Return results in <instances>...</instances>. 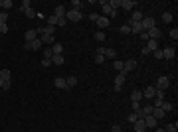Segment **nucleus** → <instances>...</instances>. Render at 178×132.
I'll list each match as a JSON object with an SVG mask.
<instances>
[{"label":"nucleus","mask_w":178,"mask_h":132,"mask_svg":"<svg viewBox=\"0 0 178 132\" xmlns=\"http://www.w3.org/2000/svg\"><path fill=\"white\" fill-rule=\"evenodd\" d=\"M155 26H156V20H155V18H150V16H149V18H143V20H141V28H143V32H149V30H150V28H155Z\"/></svg>","instance_id":"obj_1"},{"label":"nucleus","mask_w":178,"mask_h":132,"mask_svg":"<svg viewBox=\"0 0 178 132\" xmlns=\"http://www.w3.org/2000/svg\"><path fill=\"white\" fill-rule=\"evenodd\" d=\"M66 20H71V22H79L81 20V10H67L66 12Z\"/></svg>","instance_id":"obj_2"},{"label":"nucleus","mask_w":178,"mask_h":132,"mask_svg":"<svg viewBox=\"0 0 178 132\" xmlns=\"http://www.w3.org/2000/svg\"><path fill=\"white\" fill-rule=\"evenodd\" d=\"M168 85H170V79H168V77H160L158 83L155 85V89H158V91H166V89H168Z\"/></svg>","instance_id":"obj_3"},{"label":"nucleus","mask_w":178,"mask_h":132,"mask_svg":"<svg viewBox=\"0 0 178 132\" xmlns=\"http://www.w3.org/2000/svg\"><path fill=\"white\" fill-rule=\"evenodd\" d=\"M135 67H137V61H135V59H127V61H123V71H121V73H125V75H127V73H129V71H133Z\"/></svg>","instance_id":"obj_4"},{"label":"nucleus","mask_w":178,"mask_h":132,"mask_svg":"<svg viewBox=\"0 0 178 132\" xmlns=\"http://www.w3.org/2000/svg\"><path fill=\"white\" fill-rule=\"evenodd\" d=\"M135 6H137L135 0H121V8L127 10V12H133V10H135Z\"/></svg>","instance_id":"obj_5"},{"label":"nucleus","mask_w":178,"mask_h":132,"mask_svg":"<svg viewBox=\"0 0 178 132\" xmlns=\"http://www.w3.org/2000/svg\"><path fill=\"white\" fill-rule=\"evenodd\" d=\"M125 73H119L117 77H115V91H121L123 89V85H125Z\"/></svg>","instance_id":"obj_6"},{"label":"nucleus","mask_w":178,"mask_h":132,"mask_svg":"<svg viewBox=\"0 0 178 132\" xmlns=\"http://www.w3.org/2000/svg\"><path fill=\"white\" fill-rule=\"evenodd\" d=\"M44 47V43H42V40L40 38H36L34 42H30V51H40Z\"/></svg>","instance_id":"obj_7"},{"label":"nucleus","mask_w":178,"mask_h":132,"mask_svg":"<svg viewBox=\"0 0 178 132\" xmlns=\"http://www.w3.org/2000/svg\"><path fill=\"white\" fill-rule=\"evenodd\" d=\"M127 26L131 28V32H133V34H141V32H143L141 22H133V20H129V24H127Z\"/></svg>","instance_id":"obj_8"},{"label":"nucleus","mask_w":178,"mask_h":132,"mask_svg":"<svg viewBox=\"0 0 178 132\" xmlns=\"http://www.w3.org/2000/svg\"><path fill=\"white\" fill-rule=\"evenodd\" d=\"M133 126H135V132H146V124L143 118H139L137 122H133Z\"/></svg>","instance_id":"obj_9"},{"label":"nucleus","mask_w":178,"mask_h":132,"mask_svg":"<svg viewBox=\"0 0 178 132\" xmlns=\"http://www.w3.org/2000/svg\"><path fill=\"white\" fill-rule=\"evenodd\" d=\"M146 34H149V40H156V42L160 40V30L156 28V26H155V28H150Z\"/></svg>","instance_id":"obj_10"},{"label":"nucleus","mask_w":178,"mask_h":132,"mask_svg":"<svg viewBox=\"0 0 178 132\" xmlns=\"http://www.w3.org/2000/svg\"><path fill=\"white\" fill-rule=\"evenodd\" d=\"M155 93H156L155 85H150V87H146V89L143 91V97H145V99H155Z\"/></svg>","instance_id":"obj_11"},{"label":"nucleus","mask_w":178,"mask_h":132,"mask_svg":"<svg viewBox=\"0 0 178 132\" xmlns=\"http://www.w3.org/2000/svg\"><path fill=\"white\" fill-rule=\"evenodd\" d=\"M143 120H145L146 128H156V124H158V120H156L155 116H145V118H143Z\"/></svg>","instance_id":"obj_12"},{"label":"nucleus","mask_w":178,"mask_h":132,"mask_svg":"<svg viewBox=\"0 0 178 132\" xmlns=\"http://www.w3.org/2000/svg\"><path fill=\"white\" fill-rule=\"evenodd\" d=\"M38 36H36V30H26V34H24V40H26V43L34 42Z\"/></svg>","instance_id":"obj_13"},{"label":"nucleus","mask_w":178,"mask_h":132,"mask_svg":"<svg viewBox=\"0 0 178 132\" xmlns=\"http://www.w3.org/2000/svg\"><path fill=\"white\" fill-rule=\"evenodd\" d=\"M150 116H155L156 120H158V118H164V116H166V113H164V110L160 109V107H155V109H152V114H150Z\"/></svg>","instance_id":"obj_14"},{"label":"nucleus","mask_w":178,"mask_h":132,"mask_svg":"<svg viewBox=\"0 0 178 132\" xmlns=\"http://www.w3.org/2000/svg\"><path fill=\"white\" fill-rule=\"evenodd\" d=\"M145 47H146V49H149L150 53H152V51H156V49H158V42H156V40H149Z\"/></svg>","instance_id":"obj_15"},{"label":"nucleus","mask_w":178,"mask_h":132,"mask_svg":"<svg viewBox=\"0 0 178 132\" xmlns=\"http://www.w3.org/2000/svg\"><path fill=\"white\" fill-rule=\"evenodd\" d=\"M143 101V91H133L131 93V103H141Z\"/></svg>","instance_id":"obj_16"},{"label":"nucleus","mask_w":178,"mask_h":132,"mask_svg":"<svg viewBox=\"0 0 178 132\" xmlns=\"http://www.w3.org/2000/svg\"><path fill=\"white\" fill-rule=\"evenodd\" d=\"M40 40H42L44 45H54V43H56V38H54V36H40Z\"/></svg>","instance_id":"obj_17"},{"label":"nucleus","mask_w":178,"mask_h":132,"mask_svg":"<svg viewBox=\"0 0 178 132\" xmlns=\"http://www.w3.org/2000/svg\"><path fill=\"white\" fill-rule=\"evenodd\" d=\"M174 47H166V49H162V59H172L174 57Z\"/></svg>","instance_id":"obj_18"},{"label":"nucleus","mask_w":178,"mask_h":132,"mask_svg":"<svg viewBox=\"0 0 178 132\" xmlns=\"http://www.w3.org/2000/svg\"><path fill=\"white\" fill-rule=\"evenodd\" d=\"M95 24H97L99 28H107L109 24H111V20H109V18H105V16H99V20H97Z\"/></svg>","instance_id":"obj_19"},{"label":"nucleus","mask_w":178,"mask_h":132,"mask_svg":"<svg viewBox=\"0 0 178 132\" xmlns=\"http://www.w3.org/2000/svg\"><path fill=\"white\" fill-rule=\"evenodd\" d=\"M75 85H77V77L71 75V77H67V79H66V89H73Z\"/></svg>","instance_id":"obj_20"},{"label":"nucleus","mask_w":178,"mask_h":132,"mask_svg":"<svg viewBox=\"0 0 178 132\" xmlns=\"http://www.w3.org/2000/svg\"><path fill=\"white\" fill-rule=\"evenodd\" d=\"M44 61H50L52 63V57H54V51H52V47H46V49H44Z\"/></svg>","instance_id":"obj_21"},{"label":"nucleus","mask_w":178,"mask_h":132,"mask_svg":"<svg viewBox=\"0 0 178 132\" xmlns=\"http://www.w3.org/2000/svg\"><path fill=\"white\" fill-rule=\"evenodd\" d=\"M54 16H56V18H66V8H63V6H56Z\"/></svg>","instance_id":"obj_22"},{"label":"nucleus","mask_w":178,"mask_h":132,"mask_svg":"<svg viewBox=\"0 0 178 132\" xmlns=\"http://www.w3.org/2000/svg\"><path fill=\"white\" fill-rule=\"evenodd\" d=\"M52 65H63V53H57L52 57Z\"/></svg>","instance_id":"obj_23"},{"label":"nucleus","mask_w":178,"mask_h":132,"mask_svg":"<svg viewBox=\"0 0 178 132\" xmlns=\"http://www.w3.org/2000/svg\"><path fill=\"white\" fill-rule=\"evenodd\" d=\"M115 57H117V51L111 47H105V59H115Z\"/></svg>","instance_id":"obj_24"},{"label":"nucleus","mask_w":178,"mask_h":132,"mask_svg":"<svg viewBox=\"0 0 178 132\" xmlns=\"http://www.w3.org/2000/svg\"><path fill=\"white\" fill-rule=\"evenodd\" d=\"M160 109H162L164 113H168V110H172V109H174V103H168V101H162V103H160Z\"/></svg>","instance_id":"obj_25"},{"label":"nucleus","mask_w":178,"mask_h":132,"mask_svg":"<svg viewBox=\"0 0 178 132\" xmlns=\"http://www.w3.org/2000/svg\"><path fill=\"white\" fill-rule=\"evenodd\" d=\"M131 20H133V22H141V20H143V12H141V10H133Z\"/></svg>","instance_id":"obj_26"},{"label":"nucleus","mask_w":178,"mask_h":132,"mask_svg":"<svg viewBox=\"0 0 178 132\" xmlns=\"http://www.w3.org/2000/svg\"><path fill=\"white\" fill-rule=\"evenodd\" d=\"M54 85H56L57 89H66V79H63V77H56Z\"/></svg>","instance_id":"obj_27"},{"label":"nucleus","mask_w":178,"mask_h":132,"mask_svg":"<svg viewBox=\"0 0 178 132\" xmlns=\"http://www.w3.org/2000/svg\"><path fill=\"white\" fill-rule=\"evenodd\" d=\"M141 109H143V114H145V116H150L155 107H152V104H145V107H141Z\"/></svg>","instance_id":"obj_28"},{"label":"nucleus","mask_w":178,"mask_h":132,"mask_svg":"<svg viewBox=\"0 0 178 132\" xmlns=\"http://www.w3.org/2000/svg\"><path fill=\"white\" fill-rule=\"evenodd\" d=\"M101 6H103V8H101V12H103V16H105V18H109V14H111V6H109L107 2H103Z\"/></svg>","instance_id":"obj_29"},{"label":"nucleus","mask_w":178,"mask_h":132,"mask_svg":"<svg viewBox=\"0 0 178 132\" xmlns=\"http://www.w3.org/2000/svg\"><path fill=\"white\" fill-rule=\"evenodd\" d=\"M52 51H54V55H57V53H61V51H63V45L56 42V43L52 45Z\"/></svg>","instance_id":"obj_30"},{"label":"nucleus","mask_w":178,"mask_h":132,"mask_svg":"<svg viewBox=\"0 0 178 132\" xmlns=\"http://www.w3.org/2000/svg\"><path fill=\"white\" fill-rule=\"evenodd\" d=\"M0 79L10 81V69H0Z\"/></svg>","instance_id":"obj_31"},{"label":"nucleus","mask_w":178,"mask_h":132,"mask_svg":"<svg viewBox=\"0 0 178 132\" xmlns=\"http://www.w3.org/2000/svg\"><path fill=\"white\" fill-rule=\"evenodd\" d=\"M12 6H14V4H12V0H2V10H4V12H8Z\"/></svg>","instance_id":"obj_32"},{"label":"nucleus","mask_w":178,"mask_h":132,"mask_svg":"<svg viewBox=\"0 0 178 132\" xmlns=\"http://www.w3.org/2000/svg\"><path fill=\"white\" fill-rule=\"evenodd\" d=\"M10 85H12V81H4V79H0V89L8 91V89H10Z\"/></svg>","instance_id":"obj_33"},{"label":"nucleus","mask_w":178,"mask_h":132,"mask_svg":"<svg viewBox=\"0 0 178 132\" xmlns=\"http://www.w3.org/2000/svg\"><path fill=\"white\" fill-rule=\"evenodd\" d=\"M107 4H109V6H111V10H117V8H119V6H121V0H109Z\"/></svg>","instance_id":"obj_34"},{"label":"nucleus","mask_w":178,"mask_h":132,"mask_svg":"<svg viewBox=\"0 0 178 132\" xmlns=\"http://www.w3.org/2000/svg\"><path fill=\"white\" fill-rule=\"evenodd\" d=\"M164 130H166V132H176V130H178V124H176V122H170L168 126L164 128Z\"/></svg>","instance_id":"obj_35"},{"label":"nucleus","mask_w":178,"mask_h":132,"mask_svg":"<svg viewBox=\"0 0 178 132\" xmlns=\"http://www.w3.org/2000/svg\"><path fill=\"white\" fill-rule=\"evenodd\" d=\"M24 14L28 16V18H34V16H36V10H34L32 6H30V8H26V10H24Z\"/></svg>","instance_id":"obj_36"},{"label":"nucleus","mask_w":178,"mask_h":132,"mask_svg":"<svg viewBox=\"0 0 178 132\" xmlns=\"http://www.w3.org/2000/svg\"><path fill=\"white\" fill-rule=\"evenodd\" d=\"M162 22L170 24V22H172V14H170V12H164V14H162Z\"/></svg>","instance_id":"obj_37"},{"label":"nucleus","mask_w":178,"mask_h":132,"mask_svg":"<svg viewBox=\"0 0 178 132\" xmlns=\"http://www.w3.org/2000/svg\"><path fill=\"white\" fill-rule=\"evenodd\" d=\"M95 40H97V42H105V40H107V36H105L103 32H97V34H95Z\"/></svg>","instance_id":"obj_38"},{"label":"nucleus","mask_w":178,"mask_h":132,"mask_svg":"<svg viewBox=\"0 0 178 132\" xmlns=\"http://www.w3.org/2000/svg\"><path fill=\"white\" fill-rule=\"evenodd\" d=\"M26 8H30V0H24L22 4L18 6V10H20V12H24V10H26Z\"/></svg>","instance_id":"obj_39"},{"label":"nucleus","mask_w":178,"mask_h":132,"mask_svg":"<svg viewBox=\"0 0 178 132\" xmlns=\"http://www.w3.org/2000/svg\"><path fill=\"white\" fill-rule=\"evenodd\" d=\"M113 67H115V69H119V73H121V71H123V61L115 59V61H113Z\"/></svg>","instance_id":"obj_40"},{"label":"nucleus","mask_w":178,"mask_h":132,"mask_svg":"<svg viewBox=\"0 0 178 132\" xmlns=\"http://www.w3.org/2000/svg\"><path fill=\"white\" fill-rule=\"evenodd\" d=\"M71 6H73V10H79L81 6H83V2H79V0H71Z\"/></svg>","instance_id":"obj_41"},{"label":"nucleus","mask_w":178,"mask_h":132,"mask_svg":"<svg viewBox=\"0 0 178 132\" xmlns=\"http://www.w3.org/2000/svg\"><path fill=\"white\" fill-rule=\"evenodd\" d=\"M6 20H8V12H4V10H2V12H0V22L6 24Z\"/></svg>","instance_id":"obj_42"},{"label":"nucleus","mask_w":178,"mask_h":132,"mask_svg":"<svg viewBox=\"0 0 178 132\" xmlns=\"http://www.w3.org/2000/svg\"><path fill=\"white\" fill-rule=\"evenodd\" d=\"M105 61V55H101V53H95V63H103Z\"/></svg>","instance_id":"obj_43"},{"label":"nucleus","mask_w":178,"mask_h":132,"mask_svg":"<svg viewBox=\"0 0 178 132\" xmlns=\"http://www.w3.org/2000/svg\"><path fill=\"white\" fill-rule=\"evenodd\" d=\"M127 120H129V122H137V120H139V116H137L135 113H131L129 116H127Z\"/></svg>","instance_id":"obj_44"},{"label":"nucleus","mask_w":178,"mask_h":132,"mask_svg":"<svg viewBox=\"0 0 178 132\" xmlns=\"http://www.w3.org/2000/svg\"><path fill=\"white\" fill-rule=\"evenodd\" d=\"M170 38H172V40H178V28H172V30H170Z\"/></svg>","instance_id":"obj_45"},{"label":"nucleus","mask_w":178,"mask_h":132,"mask_svg":"<svg viewBox=\"0 0 178 132\" xmlns=\"http://www.w3.org/2000/svg\"><path fill=\"white\" fill-rule=\"evenodd\" d=\"M152 55H155L156 59H162V49H156V51H152Z\"/></svg>","instance_id":"obj_46"},{"label":"nucleus","mask_w":178,"mask_h":132,"mask_svg":"<svg viewBox=\"0 0 178 132\" xmlns=\"http://www.w3.org/2000/svg\"><path fill=\"white\" fill-rule=\"evenodd\" d=\"M6 32H8V26L0 22V34H6Z\"/></svg>","instance_id":"obj_47"},{"label":"nucleus","mask_w":178,"mask_h":132,"mask_svg":"<svg viewBox=\"0 0 178 132\" xmlns=\"http://www.w3.org/2000/svg\"><path fill=\"white\" fill-rule=\"evenodd\" d=\"M121 32H123V34H131V28L125 24V26H121Z\"/></svg>","instance_id":"obj_48"},{"label":"nucleus","mask_w":178,"mask_h":132,"mask_svg":"<svg viewBox=\"0 0 178 132\" xmlns=\"http://www.w3.org/2000/svg\"><path fill=\"white\" fill-rule=\"evenodd\" d=\"M89 20H91V22H97V20H99V14H95V12H93V14H89Z\"/></svg>","instance_id":"obj_49"},{"label":"nucleus","mask_w":178,"mask_h":132,"mask_svg":"<svg viewBox=\"0 0 178 132\" xmlns=\"http://www.w3.org/2000/svg\"><path fill=\"white\" fill-rule=\"evenodd\" d=\"M95 53H101V55H105V47H97V49H95Z\"/></svg>","instance_id":"obj_50"},{"label":"nucleus","mask_w":178,"mask_h":132,"mask_svg":"<svg viewBox=\"0 0 178 132\" xmlns=\"http://www.w3.org/2000/svg\"><path fill=\"white\" fill-rule=\"evenodd\" d=\"M141 38L145 40V42H149V34H146V32H141Z\"/></svg>","instance_id":"obj_51"},{"label":"nucleus","mask_w":178,"mask_h":132,"mask_svg":"<svg viewBox=\"0 0 178 132\" xmlns=\"http://www.w3.org/2000/svg\"><path fill=\"white\" fill-rule=\"evenodd\" d=\"M133 104V110H137V109H141V103H131Z\"/></svg>","instance_id":"obj_52"},{"label":"nucleus","mask_w":178,"mask_h":132,"mask_svg":"<svg viewBox=\"0 0 178 132\" xmlns=\"http://www.w3.org/2000/svg\"><path fill=\"white\" fill-rule=\"evenodd\" d=\"M111 132H121V126H119V124H115V126H113V130Z\"/></svg>","instance_id":"obj_53"},{"label":"nucleus","mask_w":178,"mask_h":132,"mask_svg":"<svg viewBox=\"0 0 178 132\" xmlns=\"http://www.w3.org/2000/svg\"><path fill=\"white\" fill-rule=\"evenodd\" d=\"M152 132H166V130H164V128H155Z\"/></svg>","instance_id":"obj_54"},{"label":"nucleus","mask_w":178,"mask_h":132,"mask_svg":"<svg viewBox=\"0 0 178 132\" xmlns=\"http://www.w3.org/2000/svg\"><path fill=\"white\" fill-rule=\"evenodd\" d=\"M0 8H2V0H0Z\"/></svg>","instance_id":"obj_55"}]
</instances>
